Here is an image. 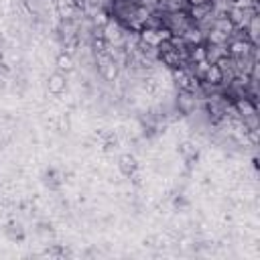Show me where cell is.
<instances>
[{
  "label": "cell",
  "instance_id": "1",
  "mask_svg": "<svg viewBox=\"0 0 260 260\" xmlns=\"http://www.w3.org/2000/svg\"><path fill=\"white\" fill-rule=\"evenodd\" d=\"M203 53H205V61L209 65H215L219 59L228 57V43H209V41H203Z\"/></svg>",
  "mask_w": 260,
  "mask_h": 260
},
{
  "label": "cell",
  "instance_id": "2",
  "mask_svg": "<svg viewBox=\"0 0 260 260\" xmlns=\"http://www.w3.org/2000/svg\"><path fill=\"white\" fill-rule=\"evenodd\" d=\"M65 89V77L61 73H55L49 77V91L51 93H61Z\"/></svg>",
  "mask_w": 260,
  "mask_h": 260
},
{
  "label": "cell",
  "instance_id": "3",
  "mask_svg": "<svg viewBox=\"0 0 260 260\" xmlns=\"http://www.w3.org/2000/svg\"><path fill=\"white\" fill-rule=\"evenodd\" d=\"M120 171H122L124 175H132V173L136 171V158L130 156V154H124V156L120 158Z\"/></svg>",
  "mask_w": 260,
  "mask_h": 260
},
{
  "label": "cell",
  "instance_id": "4",
  "mask_svg": "<svg viewBox=\"0 0 260 260\" xmlns=\"http://www.w3.org/2000/svg\"><path fill=\"white\" fill-rule=\"evenodd\" d=\"M57 63H59V67H61V69H71V67H73V63H71V57H69V55H61V57L57 59Z\"/></svg>",
  "mask_w": 260,
  "mask_h": 260
}]
</instances>
